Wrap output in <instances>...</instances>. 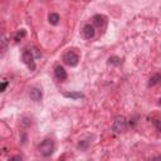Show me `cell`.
<instances>
[{"instance_id":"cell-1","label":"cell","mask_w":161,"mask_h":161,"mask_svg":"<svg viewBox=\"0 0 161 161\" xmlns=\"http://www.w3.org/2000/svg\"><path fill=\"white\" fill-rule=\"evenodd\" d=\"M54 149H55V145H54V141L52 138H45L44 141L39 145V147H38L40 155L44 156V157L51 156L52 153L54 152Z\"/></svg>"},{"instance_id":"cell-2","label":"cell","mask_w":161,"mask_h":161,"mask_svg":"<svg viewBox=\"0 0 161 161\" xmlns=\"http://www.w3.org/2000/svg\"><path fill=\"white\" fill-rule=\"evenodd\" d=\"M127 127H128L127 120H126L125 117H117L113 122V125H112V131H113V134L120 135L127 130Z\"/></svg>"},{"instance_id":"cell-3","label":"cell","mask_w":161,"mask_h":161,"mask_svg":"<svg viewBox=\"0 0 161 161\" xmlns=\"http://www.w3.org/2000/svg\"><path fill=\"white\" fill-rule=\"evenodd\" d=\"M63 60H64V63H66V64H68L69 67H76L77 64H78V62H79V54L77 53L76 51L71 49V51H68L64 54Z\"/></svg>"},{"instance_id":"cell-4","label":"cell","mask_w":161,"mask_h":161,"mask_svg":"<svg viewBox=\"0 0 161 161\" xmlns=\"http://www.w3.org/2000/svg\"><path fill=\"white\" fill-rule=\"evenodd\" d=\"M23 62L28 66V68L30 71H34L36 69V62H34V55H33V52L29 51V49H25L23 52Z\"/></svg>"},{"instance_id":"cell-5","label":"cell","mask_w":161,"mask_h":161,"mask_svg":"<svg viewBox=\"0 0 161 161\" xmlns=\"http://www.w3.org/2000/svg\"><path fill=\"white\" fill-rule=\"evenodd\" d=\"M96 34V30H94V26L91 25V24H86L85 26H83L82 29V36L85 39H92L94 37Z\"/></svg>"},{"instance_id":"cell-6","label":"cell","mask_w":161,"mask_h":161,"mask_svg":"<svg viewBox=\"0 0 161 161\" xmlns=\"http://www.w3.org/2000/svg\"><path fill=\"white\" fill-rule=\"evenodd\" d=\"M29 97H30V100L34 101V102L42 101V98H43V93H42V89H40V88H37V87L30 88V91H29Z\"/></svg>"},{"instance_id":"cell-7","label":"cell","mask_w":161,"mask_h":161,"mask_svg":"<svg viewBox=\"0 0 161 161\" xmlns=\"http://www.w3.org/2000/svg\"><path fill=\"white\" fill-rule=\"evenodd\" d=\"M54 74H55V78H57L58 81H66L67 79V72L66 69L63 68L62 66H58L55 67V71H54Z\"/></svg>"},{"instance_id":"cell-8","label":"cell","mask_w":161,"mask_h":161,"mask_svg":"<svg viewBox=\"0 0 161 161\" xmlns=\"http://www.w3.org/2000/svg\"><path fill=\"white\" fill-rule=\"evenodd\" d=\"M92 22H93V25L94 26H98V28H101V26H103L104 25V23H106V17H103V15H94L93 18H92Z\"/></svg>"},{"instance_id":"cell-9","label":"cell","mask_w":161,"mask_h":161,"mask_svg":"<svg viewBox=\"0 0 161 161\" xmlns=\"http://www.w3.org/2000/svg\"><path fill=\"white\" fill-rule=\"evenodd\" d=\"M48 20H49V23L52 25H57L59 23V15L57 13H51L49 17H48Z\"/></svg>"},{"instance_id":"cell-10","label":"cell","mask_w":161,"mask_h":161,"mask_svg":"<svg viewBox=\"0 0 161 161\" xmlns=\"http://www.w3.org/2000/svg\"><path fill=\"white\" fill-rule=\"evenodd\" d=\"M64 96L68 97V98H73V100L83 98V94L81 92H67V93H64Z\"/></svg>"},{"instance_id":"cell-11","label":"cell","mask_w":161,"mask_h":161,"mask_svg":"<svg viewBox=\"0 0 161 161\" xmlns=\"http://www.w3.org/2000/svg\"><path fill=\"white\" fill-rule=\"evenodd\" d=\"M110 63H111V64H116V66H118V64H121V60L118 59L117 57H111V58H110Z\"/></svg>"},{"instance_id":"cell-12","label":"cell","mask_w":161,"mask_h":161,"mask_svg":"<svg viewBox=\"0 0 161 161\" xmlns=\"http://www.w3.org/2000/svg\"><path fill=\"white\" fill-rule=\"evenodd\" d=\"M23 37H25V30H22V32L17 33V36H15V42H19Z\"/></svg>"},{"instance_id":"cell-13","label":"cell","mask_w":161,"mask_h":161,"mask_svg":"<svg viewBox=\"0 0 161 161\" xmlns=\"http://www.w3.org/2000/svg\"><path fill=\"white\" fill-rule=\"evenodd\" d=\"M153 125H155V128L159 132H161V120H155L153 121Z\"/></svg>"},{"instance_id":"cell-14","label":"cell","mask_w":161,"mask_h":161,"mask_svg":"<svg viewBox=\"0 0 161 161\" xmlns=\"http://www.w3.org/2000/svg\"><path fill=\"white\" fill-rule=\"evenodd\" d=\"M6 51V44H5V39L3 38V40H2V53H4Z\"/></svg>"},{"instance_id":"cell-15","label":"cell","mask_w":161,"mask_h":161,"mask_svg":"<svg viewBox=\"0 0 161 161\" xmlns=\"http://www.w3.org/2000/svg\"><path fill=\"white\" fill-rule=\"evenodd\" d=\"M6 86H8V83H6V82H3V85H2V92H4V91H5Z\"/></svg>"},{"instance_id":"cell-16","label":"cell","mask_w":161,"mask_h":161,"mask_svg":"<svg viewBox=\"0 0 161 161\" xmlns=\"http://www.w3.org/2000/svg\"><path fill=\"white\" fill-rule=\"evenodd\" d=\"M11 160H22V157L20 156H14V157H11Z\"/></svg>"}]
</instances>
